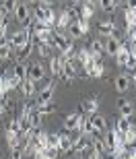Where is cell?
Wrapping results in <instances>:
<instances>
[{"label":"cell","mask_w":136,"mask_h":159,"mask_svg":"<svg viewBox=\"0 0 136 159\" xmlns=\"http://www.w3.org/2000/svg\"><path fill=\"white\" fill-rule=\"evenodd\" d=\"M97 6H101V11L107 12V15H112L113 11H116V6H118V2H112V0H103V2H97Z\"/></svg>","instance_id":"603a6c76"},{"label":"cell","mask_w":136,"mask_h":159,"mask_svg":"<svg viewBox=\"0 0 136 159\" xmlns=\"http://www.w3.org/2000/svg\"><path fill=\"white\" fill-rule=\"evenodd\" d=\"M124 66L132 72V70H134V66H136V56H130V58L126 60V64H124Z\"/></svg>","instance_id":"d6a6232c"},{"label":"cell","mask_w":136,"mask_h":159,"mask_svg":"<svg viewBox=\"0 0 136 159\" xmlns=\"http://www.w3.org/2000/svg\"><path fill=\"white\" fill-rule=\"evenodd\" d=\"M29 39H31V37L27 35V31L21 29V31H15V33H11V37L6 39V43H8L12 50H21V48H23Z\"/></svg>","instance_id":"7a4b0ae2"},{"label":"cell","mask_w":136,"mask_h":159,"mask_svg":"<svg viewBox=\"0 0 136 159\" xmlns=\"http://www.w3.org/2000/svg\"><path fill=\"white\" fill-rule=\"evenodd\" d=\"M33 21L37 25L54 27V23H56V12L52 8V2H37L35 8H33Z\"/></svg>","instance_id":"6da1fadb"},{"label":"cell","mask_w":136,"mask_h":159,"mask_svg":"<svg viewBox=\"0 0 136 159\" xmlns=\"http://www.w3.org/2000/svg\"><path fill=\"white\" fill-rule=\"evenodd\" d=\"M93 12H95V2H81V6H78V19L81 21H91Z\"/></svg>","instance_id":"30bf717a"},{"label":"cell","mask_w":136,"mask_h":159,"mask_svg":"<svg viewBox=\"0 0 136 159\" xmlns=\"http://www.w3.org/2000/svg\"><path fill=\"white\" fill-rule=\"evenodd\" d=\"M35 112L42 114V118H43L46 114H52L54 112V106H52V103H42V106H35Z\"/></svg>","instance_id":"83f0119b"},{"label":"cell","mask_w":136,"mask_h":159,"mask_svg":"<svg viewBox=\"0 0 136 159\" xmlns=\"http://www.w3.org/2000/svg\"><path fill=\"white\" fill-rule=\"evenodd\" d=\"M2 11L6 12V15H15V8H17V2L15 0H6V2H2Z\"/></svg>","instance_id":"4316f807"},{"label":"cell","mask_w":136,"mask_h":159,"mask_svg":"<svg viewBox=\"0 0 136 159\" xmlns=\"http://www.w3.org/2000/svg\"><path fill=\"white\" fill-rule=\"evenodd\" d=\"M130 126H132V122H130V120H128V118H120L118 122H116V128H113V130H116L118 134H126Z\"/></svg>","instance_id":"44dd1931"},{"label":"cell","mask_w":136,"mask_h":159,"mask_svg":"<svg viewBox=\"0 0 136 159\" xmlns=\"http://www.w3.org/2000/svg\"><path fill=\"white\" fill-rule=\"evenodd\" d=\"M54 89H56V83H54V81H50L43 89H39V91H37V101H35V106H42V103H52Z\"/></svg>","instance_id":"277c9868"},{"label":"cell","mask_w":136,"mask_h":159,"mask_svg":"<svg viewBox=\"0 0 136 159\" xmlns=\"http://www.w3.org/2000/svg\"><path fill=\"white\" fill-rule=\"evenodd\" d=\"M77 23H78V29H81V33H83V35H85V33H89V29H91L89 21H81V19H78Z\"/></svg>","instance_id":"4dcf8cb0"},{"label":"cell","mask_w":136,"mask_h":159,"mask_svg":"<svg viewBox=\"0 0 136 159\" xmlns=\"http://www.w3.org/2000/svg\"><path fill=\"white\" fill-rule=\"evenodd\" d=\"M103 41V52L109 56H116V52L120 50V37H105Z\"/></svg>","instance_id":"8fae6325"},{"label":"cell","mask_w":136,"mask_h":159,"mask_svg":"<svg viewBox=\"0 0 136 159\" xmlns=\"http://www.w3.org/2000/svg\"><path fill=\"white\" fill-rule=\"evenodd\" d=\"M87 159H101V155H97V153L91 151V153H87Z\"/></svg>","instance_id":"d590c367"},{"label":"cell","mask_w":136,"mask_h":159,"mask_svg":"<svg viewBox=\"0 0 136 159\" xmlns=\"http://www.w3.org/2000/svg\"><path fill=\"white\" fill-rule=\"evenodd\" d=\"M105 75V64H103V60H95V66H93V75L91 77H103Z\"/></svg>","instance_id":"d4e9b609"},{"label":"cell","mask_w":136,"mask_h":159,"mask_svg":"<svg viewBox=\"0 0 136 159\" xmlns=\"http://www.w3.org/2000/svg\"><path fill=\"white\" fill-rule=\"evenodd\" d=\"M12 56V48L8 43H0V60H8Z\"/></svg>","instance_id":"484cf974"},{"label":"cell","mask_w":136,"mask_h":159,"mask_svg":"<svg viewBox=\"0 0 136 159\" xmlns=\"http://www.w3.org/2000/svg\"><path fill=\"white\" fill-rule=\"evenodd\" d=\"M74 159H83V157H81V155H77V157H74Z\"/></svg>","instance_id":"8d00e7d4"},{"label":"cell","mask_w":136,"mask_h":159,"mask_svg":"<svg viewBox=\"0 0 136 159\" xmlns=\"http://www.w3.org/2000/svg\"><path fill=\"white\" fill-rule=\"evenodd\" d=\"M72 151L77 155H87L91 153V141L85 139V136H78V139H72Z\"/></svg>","instance_id":"8992f818"},{"label":"cell","mask_w":136,"mask_h":159,"mask_svg":"<svg viewBox=\"0 0 136 159\" xmlns=\"http://www.w3.org/2000/svg\"><path fill=\"white\" fill-rule=\"evenodd\" d=\"M113 85H116V89H118L120 93L128 91V89H130V81H128V75H120V77H116Z\"/></svg>","instance_id":"ffe728a7"},{"label":"cell","mask_w":136,"mask_h":159,"mask_svg":"<svg viewBox=\"0 0 136 159\" xmlns=\"http://www.w3.org/2000/svg\"><path fill=\"white\" fill-rule=\"evenodd\" d=\"M6 132H11V134H19V120H11V122L6 124Z\"/></svg>","instance_id":"f1b7e54d"},{"label":"cell","mask_w":136,"mask_h":159,"mask_svg":"<svg viewBox=\"0 0 136 159\" xmlns=\"http://www.w3.org/2000/svg\"><path fill=\"white\" fill-rule=\"evenodd\" d=\"M118 107H120L122 118L132 120V116H134V103H132L130 99H120V101H118Z\"/></svg>","instance_id":"4fadbf2b"},{"label":"cell","mask_w":136,"mask_h":159,"mask_svg":"<svg viewBox=\"0 0 136 159\" xmlns=\"http://www.w3.org/2000/svg\"><path fill=\"white\" fill-rule=\"evenodd\" d=\"M62 79H66V81H74L77 79V64L74 62H64L62 60Z\"/></svg>","instance_id":"9a60e30c"},{"label":"cell","mask_w":136,"mask_h":159,"mask_svg":"<svg viewBox=\"0 0 136 159\" xmlns=\"http://www.w3.org/2000/svg\"><path fill=\"white\" fill-rule=\"evenodd\" d=\"M50 72L54 77H62V60H60V56H50Z\"/></svg>","instance_id":"ac0fdd59"},{"label":"cell","mask_w":136,"mask_h":159,"mask_svg":"<svg viewBox=\"0 0 136 159\" xmlns=\"http://www.w3.org/2000/svg\"><path fill=\"white\" fill-rule=\"evenodd\" d=\"M19 89H21V93L25 95V97H35L37 95V87H35V83L33 81H21V85H19Z\"/></svg>","instance_id":"e0dca14e"},{"label":"cell","mask_w":136,"mask_h":159,"mask_svg":"<svg viewBox=\"0 0 136 159\" xmlns=\"http://www.w3.org/2000/svg\"><path fill=\"white\" fill-rule=\"evenodd\" d=\"M27 120H29V124H31V128H39L42 126V114H37L35 110L27 116Z\"/></svg>","instance_id":"cb8c5ba5"},{"label":"cell","mask_w":136,"mask_h":159,"mask_svg":"<svg viewBox=\"0 0 136 159\" xmlns=\"http://www.w3.org/2000/svg\"><path fill=\"white\" fill-rule=\"evenodd\" d=\"M11 106V101H8V97H0V116L6 112V107Z\"/></svg>","instance_id":"1f68e13d"},{"label":"cell","mask_w":136,"mask_h":159,"mask_svg":"<svg viewBox=\"0 0 136 159\" xmlns=\"http://www.w3.org/2000/svg\"><path fill=\"white\" fill-rule=\"evenodd\" d=\"M11 72L19 79V81H25V79H27V64H23V62H15L12 68H11Z\"/></svg>","instance_id":"d6986e66"},{"label":"cell","mask_w":136,"mask_h":159,"mask_svg":"<svg viewBox=\"0 0 136 159\" xmlns=\"http://www.w3.org/2000/svg\"><path fill=\"white\" fill-rule=\"evenodd\" d=\"M97 107H99L97 97H91V99H87V101H83V103H81V114L93 116V114H97Z\"/></svg>","instance_id":"2e32d148"},{"label":"cell","mask_w":136,"mask_h":159,"mask_svg":"<svg viewBox=\"0 0 136 159\" xmlns=\"http://www.w3.org/2000/svg\"><path fill=\"white\" fill-rule=\"evenodd\" d=\"M15 17H17L19 23H23L25 27L31 25V8L27 2H17V8H15Z\"/></svg>","instance_id":"3957f363"},{"label":"cell","mask_w":136,"mask_h":159,"mask_svg":"<svg viewBox=\"0 0 136 159\" xmlns=\"http://www.w3.org/2000/svg\"><path fill=\"white\" fill-rule=\"evenodd\" d=\"M6 143H8V149H19L21 147V134H11V132H6Z\"/></svg>","instance_id":"7402d4cb"},{"label":"cell","mask_w":136,"mask_h":159,"mask_svg":"<svg viewBox=\"0 0 136 159\" xmlns=\"http://www.w3.org/2000/svg\"><path fill=\"white\" fill-rule=\"evenodd\" d=\"M89 122L91 126H93V130L97 132V134H103L107 130V120L101 116V114H93V116H89Z\"/></svg>","instance_id":"ba28073f"},{"label":"cell","mask_w":136,"mask_h":159,"mask_svg":"<svg viewBox=\"0 0 136 159\" xmlns=\"http://www.w3.org/2000/svg\"><path fill=\"white\" fill-rule=\"evenodd\" d=\"M81 116L83 114L81 112H74V114H70V116H66V120H64V132H74L77 130V126H78V120H81Z\"/></svg>","instance_id":"5bb4252c"},{"label":"cell","mask_w":136,"mask_h":159,"mask_svg":"<svg viewBox=\"0 0 136 159\" xmlns=\"http://www.w3.org/2000/svg\"><path fill=\"white\" fill-rule=\"evenodd\" d=\"M37 54H39L42 58H47V56H50V48H47L46 43H39V46H37Z\"/></svg>","instance_id":"f546056e"},{"label":"cell","mask_w":136,"mask_h":159,"mask_svg":"<svg viewBox=\"0 0 136 159\" xmlns=\"http://www.w3.org/2000/svg\"><path fill=\"white\" fill-rule=\"evenodd\" d=\"M97 33H99L101 39H105V37H118V29H116V25H113V21H101L99 25H97Z\"/></svg>","instance_id":"5b68a950"},{"label":"cell","mask_w":136,"mask_h":159,"mask_svg":"<svg viewBox=\"0 0 136 159\" xmlns=\"http://www.w3.org/2000/svg\"><path fill=\"white\" fill-rule=\"evenodd\" d=\"M87 50L91 52V56H93L95 60H101V58H103V54H105V52H103V41H101V39H97V37L89 41Z\"/></svg>","instance_id":"9c48e42d"},{"label":"cell","mask_w":136,"mask_h":159,"mask_svg":"<svg viewBox=\"0 0 136 159\" xmlns=\"http://www.w3.org/2000/svg\"><path fill=\"white\" fill-rule=\"evenodd\" d=\"M21 157H23L21 147H19V149H11V159H21Z\"/></svg>","instance_id":"836d02e7"},{"label":"cell","mask_w":136,"mask_h":159,"mask_svg":"<svg viewBox=\"0 0 136 159\" xmlns=\"http://www.w3.org/2000/svg\"><path fill=\"white\" fill-rule=\"evenodd\" d=\"M46 77V68H43L42 64H29L27 66V81H33V83H37V81H42V79Z\"/></svg>","instance_id":"52a82bcc"},{"label":"cell","mask_w":136,"mask_h":159,"mask_svg":"<svg viewBox=\"0 0 136 159\" xmlns=\"http://www.w3.org/2000/svg\"><path fill=\"white\" fill-rule=\"evenodd\" d=\"M6 17H8V15H6V12L2 11V6H0V25H2V23H6Z\"/></svg>","instance_id":"e575fe53"},{"label":"cell","mask_w":136,"mask_h":159,"mask_svg":"<svg viewBox=\"0 0 136 159\" xmlns=\"http://www.w3.org/2000/svg\"><path fill=\"white\" fill-rule=\"evenodd\" d=\"M58 151H64V153L72 151V136L68 132H58Z\"/></svg>","instance_id":"7c38bea8"},{"label":"cell","mask_w":136,"mask_h":159,"mask_svg":"<svg viewBox=\"0 0 136 159\" xmlns=\"http://www.w3.org/2000/svg\"><path fill=\"white\" fill-rule=\"evenodd\" d=\"M43 159H47V157H46V155H43Z\"/></svg>","instance_id":"74e56055"}]
</instances>
